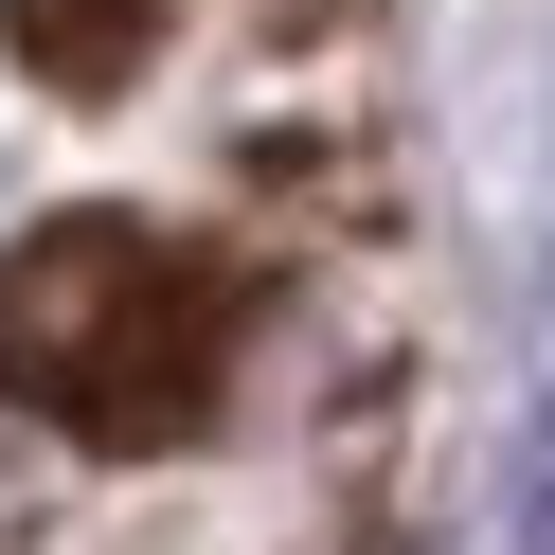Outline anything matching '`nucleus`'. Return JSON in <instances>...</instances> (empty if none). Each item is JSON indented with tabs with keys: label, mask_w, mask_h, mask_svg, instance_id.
Listing matches in <instances>:
<instances>
[{
	"label": "nucleus",
	"mask_w": 555,
	"mask_h": 555,
	"mask_svg": "<svg viewBox=\"0 0 555 555\" xmlns=\"http://www.w3.org/2000/svg\"><path fill=\"white\" fill-rule=\"evenodd\" d=\"M538 340H555V269H538Z\"/></svg>",
	"instance_id": "obj_4"
},
{
	"label": "nucleus",
	"mask_w": 555,
	"mask_h": 555,
	"mask_svg": "<svg viewBox=\"0 0 555 555\" xmlns=\"http://www.w3.org/2000/svg\"><path fill=\"white\" fill-rule=\"evenodd\" d=\"M216 359H233V287L216 269H162L144 233L73 216L0 269V376L37 412H73L90 448H162L216 412Z\"/></svg>",
	"instance_id": "obj_1"
},
{
	"label": "nucleus",
	"mask_w": 555,
	"mask_h": 555,
	"mask_svg": "<svg viewBox=\"0 0 555 555\" xmlns=\"http://www.w3.org/2000/svg\"><path fill=\"white\" fill-rule=\"evenodd\" d=\"M519 555H555V430L519 448Z\"/></svg>",
	"instance_id": "obj_3"
},
{
	"label": "nucleus",
	"mask_w": 555,
	"mask_h": 555,
	"mask_svg": "<svg viewBox=\"0 0 555 555\" xmlns=\"http://www.w3.org/2000/svg\"><path fill=\"white\" fill-rule=\"evenodd\" d=\"M0 37L37 54V73H54V90H108V73H126V54H144V37H162V0H0Z\"/></svg>",
	"instance_id": "obj_2"
}]
</instances>
